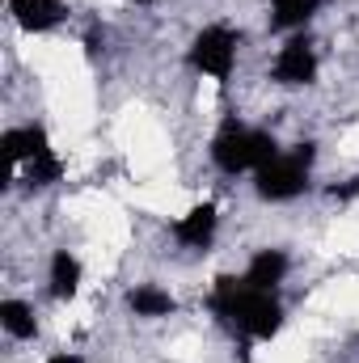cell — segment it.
<instances>
[{
  "label": "cell",
  "mask_w": 359,
  "mask_h": 363,
  "mask_svg": "<svg viewBox=\"0 0 359 363\" xmlns=\"http://www.w3.org/2000/svg\"><path fill=\"white\" fill-rule=\"evenodd\" d=\"M43 363H89V359H85L81 351H51Z\"/></svg>",
  "instance_id": "cell-16"
},
{
  "label": "cell",
  "mask_w": 359,
  "mask_h": 363,
  "mask_svg": "<svg viewBox=\"0 0 359 363\" xmlns=\"http://www.w3.org/2000/svg\"><path fill=\"white\" fill-rule=\"evenodd\" d=\"M279 152H283V140L275 131L241 123V118H224L207 144V157H211L216 174H224V178H245V174L254 178Z\"/></svg>",
  "instance_id": "cell-2"
},
{
  "label": "cell",
  "mask_w": 359,
  "mask_h": 363,
  "mask_svg": "<svg viewBox=\"0 0 359 363\" xmlns=\"http://www.w3.org/2000/svg\"><path fill=\"white\" fill-rule=\"evenodd\" d=\"M17 178H21L26 190H51L55 182H64V157H60L55 148H47V152H38L30 165H21Z\"/></svg>",
  "instance_id": "cell-14"
},
{
  "label": "cell",
  "mask_w": 359,
  "mask_h": 363,
  "mask_svg": "<svg viewBox=\"0 0 359 363\" xmlns=\"http://www.w3.org/2000/svg\"><path fill=\"white\" fill-rule=\"evenodd\" d=\"M207 313L220 330H228L241 347L275 342L287 325V304L279 291L254 287L245 274H216L207 287Z\"/></svg>",
  "instance_id": "cell-1"
},
{
  "label": "cell",
  "mask_w": 359,
  "mask_h": 363,
  "mask_svg": "<svg viewBox=\"0 0 359 363\" xmlns=\"http://www.w3.org/2000/svg\"><path fill=\"white\" fill-rule=\"evenodd\" d=\"M123 308H127L136 321H170V317H178L182 304L165 283L144 279V283H131V287L123 291Z\"/></svg>",
  "instance_id": "cell-8"
},
{
  "label": "cell",
  "mask_w": 359,
  "mask_h": 363,
  "mask_svg": "<svg viewBox=\"0 0 359 363\" xmlns=\"http://www.w3.org/2000/svg\"><path fill=\"white\" fill-rule=\"evenodd\" d=\"M270 85L279 89H313L321 77V47L313 38V30L300 34H283V43L270 55Z\"/></svg>",
  "instance_id": "cell-5"
},
{
  "label": "cell",
  "mask_w": 359,
  "mask_h": 363,
  "mask_svg": "<svg viewBox=\"0 0 359 363\" xmlns=\"http://www.w3.org/2000/svg\"><path fill=\"white\" fill-rule=\"evenodd\" d=\"M326 194H330V203H351V199H359V178H347L343 186H330Z\"/></svg>",
  "instance_id": "cell-15"
},
{
  "label": "cell",
  "mask_w": 359,
  "mask_h": 363,
  "mask_svg": "<svg viewBox=\"0 0 359 363\" xmlns=\"http://www.w3.org/2000/svg\"><path fill=\"white\" fill-rule=\"evenodd\" d=\"M170 237L178 241L186 254H207V250L220 241V207H216L211 199L190 203L182 216L170 220Z\"/></svg>",
  "instance_id": "cell-6"
},
{
  "label": "cell",
  "mask_w": 359,
  "mask_h": 363,
  "mask_svg": "<svg viewBox=\"0 0 359 363\" xmlns=\"http://www.w3.org/2000/svg\"><path fill=\"white\" fill-rule=\"evenodd\" d=\"M47 148H55V144H51V135H47L43 123H21V127H9V131L0 135V152H4V161H9L13 169L30 165V161H34L38 152H47Z\"/></svg>",
  "instance_id": "cell-10"
},
{
  "label": "cell",
  "mask_w": 359,
  "mask_h": 363,
  "mask_svg": "<svg viewBox=\"0 0 359 363\" xmlns=\"http://www.w3.org/2000/svg\"><path fill=\"white\" fill-rule=\"evenodd\" d=\"M313 174H317V144L300 140L254 174V194H258V203H270V207L296 203L313 190Z\"/></svg>",
  "instance_id": "cell-3"
},
{
  "label": "cell",
  "mask_w": 359,
  "mask_h": 363,
  "mask_svg": "<svg viewBox=\"0 0 359 363\" xmlns=\"http://www.w3.org/2000/svg\"><path fill=\"white\" fill-rule=\"evenodd\" d=\"M136 4H153V0H136Z\"/></svg>",
  "instance_id": "cell-17"
},
{
  "label": "cell",
  "mask_w": 359,
  "mask_h": 363,
  "mask_svg": "<svg viewBox=\"0 0 359 363\" xmlns=\"http://www.w3.org/2000/svg\"><path fill=\"white\" fill-rule=\"evenodd\" d=\"M81 287H85V262H81V254L68 250V245L51 250V258H47V296L55 304H72L81 296Z\"/></svg>",
  "instance_id": "cell-9"
},
{
  "label": "cell",
  "mask_w": 359,
  "mask_h": 363,
  "mask_svg": "<svg viewBox=\"0 0 359 363\" xmlns=\"http://www.w3.org/2000/svg\"><path fill=\"white\" fill-rule=\"evenodd\" d=\"M241 274H245L254 287H263V291H279V287L287 283V274H292V254H287L283 245H263V250L250 254V262H245Z\"/></svg>",
  "instance_id": "cell-11"
},
{
  "label": "cell",
  "mask_w": 359,
  "mask_h": 363,
  "mask_svg": "<svg viewBox=\"0 0 359 363\" xmlns=\"http://www.w3.org/2000/svg\"><path fill=\"white\" fill-rule=\"evenodd\" d=\"M326 0H267V26L275 34H300L317 21Z\"/></svg>",
  "instance_id": "cell-12"
},
{
  "label": "cell",
  "mask_w": 359,
  "mask_h": 363,
  "mask_svg": "<svg viewBox=\"0 0 359 363\" xmlns=\"http://www.w3.org/2000/svg\"><path fill=\"white\" fill-rule=\"evenodd\" d=\"M0 330H4V338H13V342H34V338L43 334L38 308H34L30 300H21V296H4V300H0Z\"/></svg>",
  "instance_id": "cell-13"
},
{
  "label": "cell",
  "mask_w": 359,
  "mask_h": 363,
  "mask_svg": "<svg viewBox=\"0 0 359 363\" xmlns=\"http://www.w3.org/2000/svg\"><path fill=\"white\" fill-rule=\"evenodd\" d=\"M237 60H241V34L228 21H207L186 43V68L203 81L228 85L237 77Z\"/></svg>",
  "instance_id": "cell-4"
},
{
  "label": "cell",
  "mask_w": 359,
  "mask_h": 363,
  "mask_svg": "<svg viewBox=\"0 0 359 363\" xmlns=\"http://www.w3.org/2000/svg\"><path fill=\"white\" fill-rule=\"evenodd\" d=\"M4 9L21 34H55L72 17V9L64 0H4Z\"/></svg>",
  "instance_id": "cell-7"
}]
</instances>
